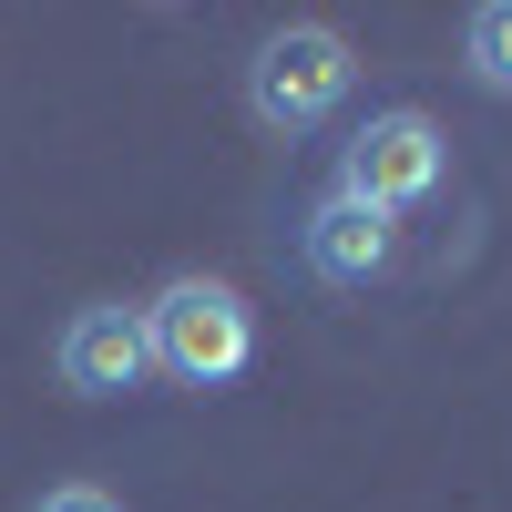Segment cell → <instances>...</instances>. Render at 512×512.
Masks as SVG:
<instances>
[{
  "instance_id": "1",
  "label": "cell",
  "mask_w": 512,
  "mask_h": 512,
  "mask_svg": "<svg viewBox=\"0 0 512 512\" xmlns=\"http://www.w3.org/2000/svg\"><path fill=\"white\" fill-rule=\"evenodd\" d=\"M144 349L164 379H185V390H216V379H236L256 359V318H246V297L226 277H175L144 308Z\"/></svg>"
},
{
  "instance_id": "2",
  "label": "cell",
  "mask_w": 512,
  "mask_h": 512,
  "mask_svg": "<svg viewBox=\"0 0 512 512\" xmlns=\"http://www.w3.org/2000/svg\"><path fill=\"white\" fill-rule=\"evenodd\" d=\"M349 82H359L349 41L328 21H287V31L256 41V62H246V113L267 123V134H318V123L349 103Z\"/></svg>"
},
{
  "instance_id": "3",
  "label": "cell",
  "mask_w": 512,
  "mask_h": 512,
  "mask_svg": "<svg viewBox=\"0 0 512 512\" xmlns=\"http://www.w3.org/2000/svg\"><path fill=\"white\" fill-rule=\"evenodd\" d=\"M441 164H451L441 123L420 113V103H390V113H369L359 134L338 144V195H359V205H379V216H400V205L441 195Z\"/></svg>"
},
{
  "instance_id": "4",
  "label": "cell",
  "mask_w": 512,
  "mask_h": 512,
  "mask_svg": "<svg viewBox=\"0 0 512 512\" xmlns=\"http://www.w3.org/2000/svg\"><path fill=\"white\" fill-rule=\"evenodd\" d=\"M297 256H308L318 287H379L400 267V216H379V205H359V195L328 185L308 205V226H297Z\"/></svg>"
},
{
  "instance_id": "5",
  "label": "cell",
  "mask_w": 512,
  "mask_h": 512,
  "mask_svg": "<svg viewBox=\"0 0 512 512\" xmlns=\"http://www.w3.org/2000/svg\"><path fill=\"white\" fill-rule=\"evenodd\" d=\"M154 379V349H144V308H82L62 328V390L82 400H123Z\"/></svg>"
},
{
  "instance_id": "6",
  "label": "cell",
  "mask_w": 512,
  "mask_h": 512,
  "mask_svg": "<svg viewBox=\"0 0 512 512\" xmlns=\"http://www.w3.org/2000/svg\"><path fill=\"white\" fill-rule=\"evenodd\" d=\"M461 62H472L482 93H512V0H482L472 31H461Z\"/></svg>"
},
{
  "instance_id": "7",
  "label": "cell",
  "mask_w": 512,
  "mask_h": 512,
  "mask_svg": "<svg viewBox=\"0 0 512 512\" xmlns=\"http://www.w3.org/2000/svg\"><path fill=\"white\" fill-rule=\"evenodd\" d=\"M31 512H123L113 492H93V482H62V492H41Z\"/></svg>"
}]
</instances>
